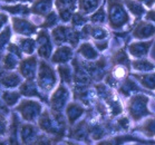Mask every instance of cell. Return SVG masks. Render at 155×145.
Returning a JSON list of instances; mask_svg holds the SVG:
<instances>
[{"label": "cell", "mask_w": 155, "mask_h": 145, "mask_svg": "<svg viewBox=\"0 0 155 145\" xmlns=\"http://www.w3.org/2000/svg\"><path fill=\"white\" fill-rule=\"evenodd\" d=\"M20 89L24 95H37V91H36L35 86L32 85V83H30V81L26 83L24 86H21Z\"/></svg>", "instance_id": "obj_25"}, {"label": "cell", "mask_w": 155, "mask_h": 145, "mask_svg": "<svg viewBox=\"0 0 155 145\" xmlns=\"http://www.w3.org/2000/svg\"><path fill=\"white\" fill-rule=\"evenodd\" d=\"M152 43L153 41H142V43H133L132 45H130L128 49H130V53L132 56L137 57V58H141V57H144L145 55H147V51L151 47Z\"/></svg>", "instance_id": "obj_10"}, {"label": "cell", "mask_w": 155, "mask_h": 145, "mask_svg": "<svg viewBox=\"0 0 155 145\" xmlns=\"http://www.w3.org/2000/svg\"><path fill=\"white\" fill-rule=\"evenodd\" d=\"M17 110L20 112L25 120H32L38 116L39 112H40V105L32 101H24L17 107Z\"/></svg>", "instance_id": "obj_4"}, {"label": "cell", "mask_w": 155, "mask_h": 145, "mask_svg": "<svg viewBox=\"0 0 155 145\" xmlns=\"http://www.w3.org/2000/svg\"><path fill=\"white\" fill-rule=\"evenodd\" d=\"M21 48L24 49L26 54H31L35 49V41H32V40H29V39H24V40H21Z\"/></svg>", "instance_id": "obj_24"}, {"label": "cell", "mask_w": 155, "mask_h": 145, "mask_svg": "<svg viewBox=\"0 0 155 145\" xmlns=\"http://www.w3.org/2000/svg\"><path fill=\"white\" fill-rule=\"evenodd\" d=\"M6 1H15V0H6ZM25 1H29V0H25Z\"/></svg>", "instance_id": "obj_38"}, {"label": "cell", "mask_w": 155, "mask_h": 145, "mask_svg": "<svg viewBox=\"0 0 155 145\" xmlns=\"http://www.w3.org/2000/svg\"><path fill=\"white\" fill-rule=\"evenodd\" d=\"M108 19L109 25L114 29L122 28L130 20L128 14L118 0H108Z\"/></svg>", "instance_id": "obj_1"}, {"label": "cell", "mask_w": 155, "mask_h": 145, "mask_svg": "<svg viewBox=\"0 0 155 145\" xmlns=\"http://www.w3.org/2000/svg\"><path fill=\"white\" fill-rule=\"evenodd\" d=\"M78 53L81 54L86 59H95L98 57V54L94 49V47L89 43H85L81 46V48L78 49Z\"/></svg>", "instance_id": "obj_16"}, {"label": "cell", "mask_w": 155, "mask_h": 145, "mask_svg": "<svg viewBox=\"0 0 155 145\" xmlns=\"http://www.w3.org/2000/svg\"><path fill=\"white\" fill-rule=\"evenodd\" d=\"M67 97H68L67 89L61 85L59 88L55 92V94L53 95V98H51V105H53L54 110H61L65 102H66V99H67Z\"/></svg>", "instance_id": "obj_9"}, {"label": "cell", "mask_w": 155, "mask_h": 145, "mask_svg": "<svg viewBox=\"0 0 155 145\" xmlns=\"http://www.w3.org/2000/svg\"><path fill=\"white\" fill-rule=\"evenodd\" d=\"M5 130H6V125L2 120H0V134H4Z\"/></svg>", "instance_id": "obj_37"}, {"label": "cell", "mask_w": 155, "mask_h": 145, "mask_svg": "<svg viewBox=\"0 0 155 145\" xmlns=\"http://www.w3.org/2000/svg\"><path fill=\"white\" fill-rule=\"evenodd\" d=\"M9 37H10V29L6 28L4 31L0 34V48L4 46L5 44L7 43Z\"/></svg>", "instance_id": "obj_29"}, {"label": "cell", "mask_w": 155, "mask_h": 145, "mask_svg": "<svg viewBox=\"0 0 155 145\" xmlns=\"http://www.w3.org/2000/svg\"><path fill=\"white\" fill-rule=\"evenodd\" d=\"M148 97L144 95L134 96L128 102V112L132 118L134 120H140L143 116L151 114V112L147 108Z\"/></svg>", "instance_id": "obj_2"}, {"label": "cell", "mask_w": 155, "mask_h": 145, "mask_svg": "<svg viewBox=\"0 0 155 145\" xmlns=\"http://www.w3.org/2000/svg\"><path fill=\"white\" fill-rule=\"evenodd\" d=\"M59 71H60V74H61V77L64 78V81H69V78H71V71H69V69H68V68H66V67L60 66Z\"/></svg>", "instance_id": "obj_33"}, {"label": "cell", "mask_w": 155, "mask_h": 145, "mask_svg": "<svg viewBox=\"0 0 155 145\" xmlns=\"http://www.w3.org/2000/svg\"><path fill=\"white\" fill-rule=\"evenodd\" d=\"M38 83L39 86L42 89H46V91H50L56 83V77H55L54 71L45 61H41V65H40Z\"/></svg>", "instance_id": "obj_3"}, {"label": "cell", "mask_w": 155, "mask_h": 145, "mask_svg": "<svg viewBox=\"0 0 155 145\" xmlns=\"http://www.w3.org/2000/svg\"><path fill=\"white\" fill-rule=\"evenodd\" d=\"M4 99L7 102L8 105H14L15 103L19 99V94L18 93H5Z\"/></svg>", "instance_id": "obj_27"}, {"label": "cell", "mask_w": 155, "mask_h": 145, "mask_svg": "<svg viewBox=\"0 0 155 145\" xmlns=\"http://www.w3.org/2000/svg\"><path fill=\"white\" fill-rule=\"evenodd\" d=\"M146 20H151V21L155 22V10H150L148 12H146Z\"/></svg>", "instance_id": "obj_34"}, {"label": "cell", "mask_w": 155, "mask_h": 145, "mask_svg": "<svg viewBox=\"0 0 155 145\" xmlns=\"http://www.w3.org/2000/svg\"><path fill=\"white\" fill-rule=\"evenodd\" d=\"M76 0H56V7L64 21H68L71 18V11L75 9Z\"/></svg>", "instance_id": "obj_5"}, {"label": "cell", "mask_w": 155, "mask_h": 145, "mask_svg": "<svg viewBox=\"0 0 155 145\" xmlns=\"http://www.w3.org/2000/svg\"><path fill=\"white\" fill-rule=\"evenodd\" d=\"M112 61H113L114 64L124 65V66H126L127 68L130 67V59H128V57H127L126 53H125L124 49H120V51H117V53L114 54L113 58H112Z\"/></svg>", "instance_id": "obj_19"}, {"label": "cell", "mask_w": 155, "mask_h": 145, "mask_svg": "<svg viewBox=\"0 0 155 145\" xmlns=\"http://www.w3.org/2000/svg\"><path fill=\"white\" fill-rule=\"evenodd\" d=\"M135 78H137L138 81H141L142 85L147 89H155V74L146 75H134Z\"/></svg>", "instance_id": "obj_15"}, {"label": "cell", "mask_w": 155, "mask_h": 145, "mask_svg": "<svg viewBox=\"0 0 155 145\" xmlns=\"http://www.w3.org/2000/svg\"><path fill=\"white\" fill-rule=\"evenodd\" d=\"M21 136H22V141L25 143H27V141H30V138L36 136V133L34 132V127L30 126V125L24 126L22 131H21Z\"/></svg>", "instance_id": "obj_23"}, {"label": "cell", "mask_w": 155, "mask_h": 145, "mask_svg": "<svg viewBox=\"0 0 155 145\" xmlns=\"http://www.w3.org/2000/svg\"><path fill=\"white\" fill-rule=\"evenodd\" d=\"M50 7H51V0H37L32 5L31 11L36 15L44 16L50 10Z\"/></svg>", "instance_id": "obj_13"}, {"label": "cell", "mask_w": 155, "mask_h": 145, "mask_svg": "<svg viewBox=\"0 0 155 145\" xmlns=\"http://www.w3.org/2000/svg\"><path fill=\"white\" fill-rule=\"evenodd\" d=\"M16 64H17V61L14 59V56L11 54L5 58V66H6V68H14Z\"/></svg>", "instance_id": "obj_31"}, {"label": "cell", "mask_w": 155, "mask_h": 145, "mask_svg": "<svg viewBox=\"0 0 155 145\" xmlns=\"http://www.w3.org/2000/svg\"><path fill=\"white\" fill-rule=\"evenodd\" d=\"M4 9L10 11V12H14V14H24V12H28V9L26 6H14V7H4Z\"/></svg>", "instance_id": "obj_28"}, {"label": "cell", "mask_w": 155, "mask_h": 145, "mask_svg": "<svg viewBox=\"0 0 155 145\" xmlns=\"http://www.w3.org/2000/svg\"><path fill=\"white\" fill-rule=\"evenodd\" d=\"M56 22V15L51 12L49 16L46 17V21L44 22L42 27H50V26H54V24Z\"/></svg>", "instance_id": "obj_30"}, {"label": "cell", "mask_w": 155, "mask_h": 145, "mask_svg": "<svg viewBox=\"0 0 155 145\" xmlns=\"http://www.w3.org/2000/svg\"><path fill=\"white\" fill-rule=\"evenodd\" d=\"M137 130L142 131L145 135H147L148 137H153L155 136V118H151L145 122L141 127H138Z\"/></svg>", "instance_id": "obj_20"}, {"label": "cell", "mask_w": 155, "mask_h": 145, "mask_svg": "<svg viewBox=\"0 0 155 145\" xmlns=\"http://www.w3.org/2000/svg\"><path fill=\"white\" fill-rule=\"evenodd\" d=\"M101 0H79V10L83 14H88L95 10L99 5Z\"/></svg>", "instance_id": "obj_17"}, {"label": "cell", "mask_w": 155, "mask_h": 145, "mask_svg": "<svg viewBox=\"0 0 155 145\" xmlns=\"http://www.w3.org/2000/svg\"><path fill=\"white\" fill-rule=\"evenodd\" d=\"M85 21H86V19L84 17H81V15L76 14L73 16V26H81Z\"/></svg>", "instance_id": "obj_32"}, {"label": "cell", "mask_w": 155, "mask_h": 145, "mask_svg": "<svg viewBox=\"0 0 155 145\" xmlns=\"http://www.w3.org/2000/svg\"><path fill=\"white\" fill-rule=\"evenodd\" d=\"M19 69H20L21 74L24 75L26 78H28L29 81H31L32 78H34V76H35V74H36V71H35V69H36V58L31 57V58H28V59L24 60V61L20 64Z\"/></svg>", "instance_id": "obj_11"}, {"label": "cell", "mask_w": 155, "mask_h": 145, "mask_svg": "<svg viewBox=\"0 0 155 145\" xmlns=\"http://www.w3.org/2000/svg\"><path fill=\"white\" fill-rule=\"evenodd\" d=\"M19 81H20V79L18 77V75L10 74V75H8V76H6L5 78H2L1 83H2L4 85L8 86V87H14V86H17L18 84H19Z\"/></svg>", "instance_id": "obj_22"}, {"label": "cell", "mask_w": 155, "mask_h": 145, "mask_svg": "<svg viewBox=\"0 0 155 145\" xmlns=\"http://www.w3.org/2000/svg\"><path fill=\"white\" fill-rule=\"evenodd\" d=\"M14 21V28L16 30V32L21 34V35L29 36L34 34L36 31V27L32 24H30L29 21L21 19V18H12Z\"/></svg>", "instance_id": "obj_6"}, {"label": "cell", "mask_w": 155, "mask_h": 145, "mask_svg": "<svg viewBox=\"0 0 155 145\" xmlns=\"http://www.w3.org/2000/svg\"><path fill=\"white\" fill-rule=\"evenodd\" d=\"M155 35V26L150 22L142 21L137 25V27L135 28L133 36L138 39H145L148 38L151 36Z\"/></svg>", "instance_id": "obj_7"}, {"label": "cell", "mask_w": 155, "mask_h": 145, "mask_svg": "<svg viewBox=\"0 0 155 145\" xmlns=\"http://www.w3.org/2000/svg\"><path fill=\"white\" fill-rule=\"evenodd\" d=\"M83 113H84V108H81V106H78L76 104H71L67 107V115L71 124L74 123Z\"/></svg>", "instance_id": "obj_18"}, {"label": "cell", "mask_w": 155, "mask_h": 145, "mask_svg": "<svg viewBox=\"0 0 155 145\" xmlns=\"http://www.w3.org/2000/svg\"><path fill=\"white\" fill-rule=\"evenodd\" d=\"M124 2H125V5L127 6L128 10L134 15L136 18H141L142 15L145 12L144 7H143L138 1H134V0H125Z\"/></svg>", "instance_id": "obj_14"}, {"label": "cell", "mask_w": 155, "mask_h": 145, "mask_svg": "<svg viewBox=\"0 0 155 145\" xmlns=\"http://www.w3.org/2000/svg\"><path fill=\"white\" fill-rule=\"evenodd\" d=\"M133 65V67L136 69V71H153L155 69V65L152 64L151 61H148L146 59H143V60H135L132 63Z\"/></svg>", "instance_id": "obj_21"}, {"label": "cell", "mask_w": 155, "mask_h": 145, "mask_svg": "<svg viewBox=\"0 0 155 145\" xmlns=\"http://www.w3.org/2000/svg\"><path fill=\"white\" fill-rule=\"evenodd\" d=\"M91 20L94 22H103L105 20V10H104V8L101 7L98 10L96 11L95 14L93 15L92 17H91Z\"/></svg>", "instance_id": "obj_26"}, {"label": "cell", "mask_w": 155, "mask_h": 145, "mask_svg": "<svg viewBox=\"0 0 155 145\" xmlns=\"http://www.w3.org/2000/svg\"><path fill=\"white\" fill-rule=\"evenodd\" d=\"M38 43V53L44 58H48L51 51V44L49 41V37L45 31H41L37 38Z\"/></svg>", "instance_id": "obj_8"}, {"label": "cell", "mask_w": 155, "mask_h": 145, "mask_svg": "<svg viewBox=\"0 0 155 145\" xmlns=\"http://www.w3.org/2000/svg\"><path fill=\"white\" fill-rule=\"evenodd\" d=\"M71 58V49L69 47L63 46L59 47L56 50L55 55L53 56L54 63H66Z\"/></svg>", "instance_id": "obj_12"}, {"label": "cell", "mask_w": 155, "mask_h": 145, "mask_svg": "<svg viewBox=\"0 0 155 145\" xmlns=\"http://www.w3.org/2000/svg\"><path fill=\"white\" fill-rule=\"evenodd\" d=\"M7 20H8V18H7V16H6V15L0 14V28L2 27V25H4V24H6V22H7Z\"/></svg>", "instance_id": "obj_35"}, {"label": "cell", "mask_w": 155, "mask_h": 145, "mask_svg": "<svg viewBox=\"0 0 155 145\" xmlns=\"http://www.w3.org/2000/svg\"><path fill=\"white\" fill-rule=\"evenodd\" d=\"M140 1H142V2H144L146 6H147L148 8H151L152 6H153V4L155 2V0H140Z\"/></svg>", "instance_id": "obj_36"}]
</instances>
